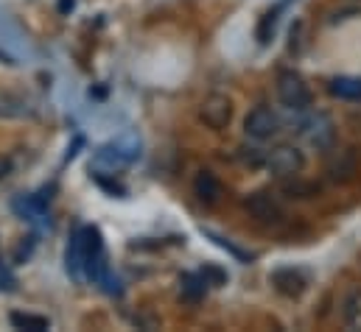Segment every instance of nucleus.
Returning a JSON list of instances; mask_svg holds the SVG:
<instances>
[{
    "mask_svg": "<svg viewBox=\"0 0 361 332\" xmlns=\"http://www.w3.org/2000/svg\"><path fill=\"white\" fill-rule=\"evenodd\" d=\"M277 98L288 112H308L314 95L311 87L297 70H280L277 73Z\"/></svg>",
    "mask_w": 361,
    "mask_h": 332,
    "instance_id": "f257e3e1",
    "label": "nucleus"
},
{
    "mask_svg": "<svg viewBox=\"0 0 361 332\" xmlns=\"http://www.w3.org/2000/svg\"><path fill=\"white\" fill-rule=\"evenodd\" d=\"M137 148H140V143H135V146H126V140L109 143V146H104V148L95 151L92 167H95L98 173H109V176H115V173H121L123 167L132 165V162L137 160V154H140Z\"/></svg>",
    "mask_w": 361,
    "mask_h": 332,
    "instance_id": "f03ea898",
    "label": "nucleus"
},
{
    "mask_svg": "<svg viewBox=\"0 0 361 332\" xmlns=\"http://www.w3.org/2000/svg\"><path fill=\"white\" fill-rule=\"evenodd\" d=\"M264 167L269 170L271 176H280V179H291L297 176L302 167H305V154L291 146V143H283V146H274L271 151H267V160Z\"/></svg>",
    "mask_w": 361,
    "mask_h": 332,
    "instance_id": "7ed1b4c3",
    "label": "nucleus"
},
{
    "mask_svg": "<svg viewBox=\"0 0 361 332\" xmlns=\"http://www.w3.org/2000/svg\"><path fill=\"white\" fill-rule=\"evenodd\" d=\"M280 129H283V123L271 106H255L244 120V134L255 143H267L271 137H277Z\"/></svg>",
    "mask_w": 361,
    "mask_h": 332,
    "instance_id": "20e7f679",
    "label": "nucleus"
},
{
    "mask_svg": "<svg viewBox=\"0 0 361 332\" xmlns=\"http://www.w3.org/2000/svg\"><path fill=\"white\" fill-rule=\"evenodd\" d=\"M233 112H235L233 101L227 95H221V92H213L199 103V117L213 132H224L230 126V120H233Z\"/></svg>",
    "mask_w": 361,
    "mask_h": 332,
    "instance_id": "39448f33",
    "label": "nucleus"
},
{
    "mask_svg": "<svg viewBox=\"0 0 361 332\" xmlns=\"http://www.w3.org/2000/svg\"><path fill=\"white\" fill-rule=\"evenodd\" d=\"M244 210L255 221H261V224H280L283 221V210H280V204L271 198L269 193H252V196H247L244 198Z\"/></svg>",
    "mask_w": 361,
    "mask_h": 332,
    "instance_id": "423d86ee",
    "label": "nucleus"
},
{
    "mask_svg": "<svg viewBox=\"0 0 361 332\" xmlns=\"http://www.w3.org/2000/svg\"><path fill=\"white\" fill-rule=\"evenodd\" d=\"M269 282L274 285V290H277V293H283V296H288V299L302 296V290L308 288L305 274H302V271H297V268H277V271L269 276Z\"/></svg>",
    "mask_w": 361,
    "mask_h": 332,
    "instance_id": "0eeeda50",
    "label": "nucleus"
},
{
    "mask_svg": "<svg viewBox=\"0 0 361 332\" xmlns=\"http://www.w3.org/2000/svg\"><path fill=\"white\" fill-rule=\"evenodd\" d=\"M65 262H68V274L82 282L87 276L85 265H87V246H85V229H76L71 243H68V254H65Z\"/></svg>",
    "mask_w": 361,
    "mask_h": 332,
    "instance_id": "6e6552de",
    "label": "nucleus"
},
{
    "mask_svg": "<svg viewBox=\"0 0 361 332\" xmlns=\"http://www.w3.org/2000/svg\"><path fill=\"white\" fill-rule=\"evenodd\" d=\"M193 193L204 201V204H219L224 196V184L213 170H199L193 179Z\"/></svg>",
    "mask_w": 361,
    "mask_h": 332,
    "instance_id": "1a4fd4ad",
    "label": "nucleus"
},
{
    "mask_svg": "<svg viewBox=\"0 0 361 332\" xmlns=\"http://www.w3.org/2000/svg\"><path fill=\"white\" fill-rule=\"evenodd\" d=\"M31 101L25 95H17V92H0V117L6 120H23V117H31Z\"/></svg>",
    "mask_w": 361,
    "mask_h": 332,
    "instance_id": "9d476101",
    "label": "nucleus"
},
{
    "mask_svg": "<svg viewBox=\"0 0 361 332\" xmlns=\"http://www.w3.org/2000/svg\"><path fill=\"white\" fill-rule=\"evenodd\" d=\"M328 92L339 101H361V79L356 76H336L328 82Z\"/></svg>",
    "mask_w": 361,
    "mask_h": 332,
    "instance_id": "9b49d317",
    "label": "nucleus"
},
{
    "mask_svg": "<svg viewBox=\"0 0 361 332\" xmlns=\"http://www.w3.org/2000/svg\"><path fill=\"white\" fill-rule=\"evenodd\" d=\"M207 290V282L202 274H182L180 276V299L182 302H190L196 305Z\"/></svg>",
    "mask_w": 361,
    "mask_h": 332,
    "instance_id": "f8f14e48",
    "label": "nucleus"
},
{
    "mask_svg": "<svg viewBox=\"0 0 361 332\" xmlns=\"http://www.w3.org/2000/svg\"><path fill=\"white\" fill-rule=\"evenodd\" d=\"M8 321H11V327H17V330H28V332L51 330V321H48L45 316H34V313H11Z\"/></svg>",
    "mask_w": 361,
    "mask_h": 332,
    "instance_id": "ddd939ff",
    "label": "nucleus"
},
{
    "mask_svg": "<svg viewBox=\"0 0 361 332\" xmlns=\"http://www.w3.org/2000/svg\"><path fill=\"white\" fill-rule=\"evenodd\" d=\"M342 313H345V324L353 327V330H361V288H353L342 305Z\"/></svg>",
    "mask_w": 361,
    "mask_h": 332,
    "instance_id": "4468645a",
    "label": "nucleus"
},
{
    "mask_svg": "<svg viewBox=\"0 0 361 332\" xmlns=\"http://www.w3.org/2000/svg\"><path fill=\"white\" fill-rule=\"evenodd\" d=\"M286 8V3H277L274 8H269L267 14H264V20H261V25H258V42L261 45H267L271 37H274V25H277V14Z\"/></svg>",
    "mask_w": 361,
    "mask_h": 332,
    "instance_id": "2eb2a0df",
    "label": "nucleus"
},
{
    "mask_svg": "<svg viewBox=\"0 0 361 332\" xmlns=\"http://www.w3.org/2000/svg\"><path fill=\"white\" fill-rule=\"evenodd\" d=\"M207 235H210V238L216 241V246H221V249H227V251H230V254H233V257H238L241 262H250V260H252V254H247V251H241V249H238V246H233V243H230L227 238H221V235H213V232H207Z\"/></svg>",
    "mask_w": 361,
    "mask_h": 332,
    "instance_id": "dca6fc26",
    "label": "nucleus"
},
{
    "mask_svg": "<svg viewBox=\"0 0 361 332\" xmlns=\"http://www.w3.org/2000/svg\"><path fill=\"white\" fill-rule=\"evenodd\" d=\"M202 276H204L207 285H224V282H227V274L219 271L216 265H204V268H202Z\"/></svg>",
    "mask_w": 361,
    "mask_h": 332,
    "instance_id": "f3484780",
    "label": "nucleus"
},
{
    "mask_svg": "<svg viewBox=\"0 0 361 332\" xmlns=\"http://www.w3.org/2000/svg\"><path fill=\"white\" fill-rule=\"evenodd\" d=\"M0 290H14V276L3 262H0Z\"/></svg>",
    "mask_w": 361,
    "mask_h": 332,
    "instance_id": "a211bd4d",
    "label": "nucleus"
},
{
    "mask_svg": "<svg viewBox=\"0 0 361 332\" xmlns=\"http://www.w3.org/2000/svg\"><path fill=\"white\" fill-rule=\"evenodd\" d=\"M73 6H76L73 0H62V3H59V8H62V11H68V8H73Z\"/></svg>",
    "mask_w": 361,
    "mask_h": 332,
    "instance_id": "6ab92c4d",
    "label": "nucleus"
}]
</instances>
